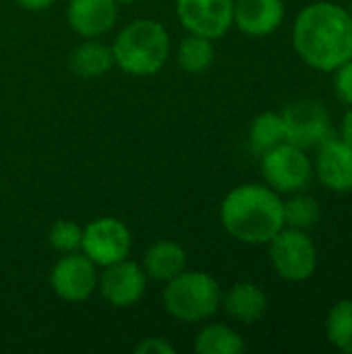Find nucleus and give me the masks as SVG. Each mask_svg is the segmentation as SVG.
Listing matches in <instances>:
<instances>
[{"label": "nucleus", "instance_id": "obj_9", "mask_svg": "<svg viewBox=\"0 0 352 354\" xmlns=\"http://www.w3.org/2000/svg\"><path fill=\"white\" fill-rule=\"evenodd\" d=\"M176 17L189 33L214 41L234 25V0H176Z\"/></svg>", "mask_w": 352, "mask_h": 354}, {"label": "nucleus", "instance_id": "obj_12", "mask_svg": "<svg viewBox=\"0 0 352 354\" xmlns=\"http://www.w3.org/2000/svg\"><path fill=\"white\" fill-rule=\"evenodd\" d=\"M317 178L334 193L352 191V145L330 137L319 145L315 162Z\"/></svg>", "mask_w": 352, "mask_h": 354}, {"label": "nucleus", "instance_id": "obj_15", "mask_svg": "<svg viewBox=\"0 0 352 354\" xmlns=\"http://www.w3.org/2000/svg\"><path fill=\"white\" fill-rule=\"evenodd\" d=\"M222 305H224V311L232 319L251 326V324L259 322L266 315L268 297L257 284L239 282L222 297Z\"/></svg>", "mask_w": 352, "mask_h": 354}, {"label": "nucleus", "instance_id": "obj_27", "mask_svg": "<svg viewBox=\"0 0 352 354\" xmlns=\"http://www.w3.org/2000/svg\"><path fill=\"white\" fill-rule=\"evenodd\" d=\"M23 8L27 10H46L50 8L56 0H17Z\"/></svg>", "mask_w": 352, "mask_h": 354}, {"label": "nucleus", "instance_id": "obj_19", "mask_svg": "<svg viewBox=\"0 0 352 354\" xmlns=\"http://www.w3.org/2000/svg\"><path fill=\"white\" fill-rule=\"evenodd\" d=\"M243 351L245 340L241 334L224 324H210L195 338L197 354H241Z\"/></svg>", "mask_w": 352, "mask_h": 354}, {"label": "nucleus", "instance_id": "obj_22", "mask_svg": "<svg viewBox=\"0 0 352 354\" xmlns=\"http://www.w3.org/2000/svg\"><path fill=\"white\" fill-rule=\"evenodd\" d=\"M319 203L311 195H293L288 201H284V226L307 230L317 224L319 220Z\"/></svg>", "mask_w": 352, "mask_h": 354}, {"label": "nucleus", "instance_id": "obj_10", "mask_svg": "<svg viewBox=\"0 0 352 354\" xmlns=\"http://www.w3.org/2000/svg\"><path fill=\"white\" fill-rule=\"evenodd\" d=\"M98 270L87 255L64 253L52 270L50 284L58 299L66 303H83L98 290Z\"/></svg>", "mask_w": 352, "mask_h": 354}, {"label": "nucleus", "instance_id": "obj_6", "mask_svg": "<svg viewBox=\"0 0 352 354\" xmlns=\"http://www.w3.org/2000/svg\"><path fill=\"white\" fill-rule=\"evenodd\" d=\"M133 247V234L129 226L112 216L98 218L83 228L81 249L95 266L108 268L129 257Z\"/></svg>", "mask_w": 352, "mask_h": 354}, {"label": "nucleus", "instance_id": "obj_7", "mask_svg": "<svg viewBox=\"0 0 352 354\" xmlns=\"http://www.w3.org/2000/svg\"><path fill=\"white\" fill-rule=\"evenodd\" d=\"M261 172L276 193H297L311 178V162L305 149L284 141L261 156Z\"/></svg>", "mask_w": 352, "mask_h": 354}, {"label": "nucleus", "instance_id": "obj_28", "mask_svg": "<svg viewBox=\"0 0 352 354\" xmlns=\"http://www.w3.org/2000/svg\"><path fill=\"white\" fill-rule=\"evenodd\" d=\"M118 4H129V2H135V0H116Z\"/></svg>", "mask_w": 352, "mask_h": 354}, {"label": "nucleus", "instance_id": "obj_16", "mask_svg": "<svg viewBox=\"0 0 352 354\" xmlns=\"http://www.w3.org/2000/svg\"><path fill=\"white\" fill-rule=\"evenodd\" d=\"M141 268L147 278L168 282L187 270V251L174 241H158L145 251Z\"/></svg>", "mask_w": 352, "mask_h": 354}, {"label": "nucleus", "instance_id": "obj_17", "mask_svg": "<svg viewBox=\"0 0 352 354\" xmlns=\"http://www.w3.org/2000/svg\"><path fill=\"white\" fill-rule=\"evenodd\" d=\"M68 66L81 79H98L114 66L112 48L102 41H83L71 52Z\"/></svg>", "mask_w": 352, "mask_h": 354}, {"label": "nucleus", "instance_id": "obj_23", "mask_svg": "<svg viewBox=\"0 0 352 354\" xmlns=\"http://www.w3.org/2000/svg\"><path fill=\"white\" fill-rule=\"evenodd\" d=\"M81 241H83V228L71 220H58L48 234V243L58 253H75L77 249H81Z\"/></svg>", "mask_w": 352, "mask_h": 354}, {"label": "nucleus", "instance_id": "obj_21", "mask_svg": "<svg viewBox=\"0 0 352 354\" xmlns=\"http://www.w3.org/2000/svg\"><path fill=\"white\" fill-rule=\"evenodd\" d=\"M326 336L336 351L352 354V299H342L330 309Z\"/></svg>", "mask_w": 352, "mask_h": 354}, {"label": "nucleus", "instance_id": "obj_5", "mask_svg": "<svg viewBox=\"0 0 352 354\" xmlns=\"http://www.w3.org/2000/svg\"><path fill=\"white\" fill-rule=\"evenodd\" d=\"M270 261L276 274L288 282H305L315 274L317 249L299 228H282L270 243Z\"/></svg>", "mask_w": 352, "mask_h": 354}, {"label": "nucleus", "instance_id": "obj_25", "mask_svg": "<svg viewBox=\"0 0 352 354\" xmlns=\"http://www.w3.org/2000/svg\"><path fill=\"white\" fill-rule=\"evenodd\" d=\"M135 353L137 354H176V348H174L166 338L154 336V338H145L143 342H139V344L135 346Z\"/></svg>", "mask_w": 352, "mask_h": 354}, {"label": "nucleus", "instance_id": "obj_26", "mask_svg": "<svg viewBox=\"0 0 352 354\" xmlns=\"http://www.w3.org/2000/svg\"><path fill=\"white\" fill-rule=\"evenodd\" d=\"M340 133H342V141H346L352 145V106L351 110H346V114L342 116V124H340Z\"/></svg>", "mask_w": 352, "mask_h": 354}, {"label": "nucleus", "instance_id": "obj_14", "mask_svg": "<svg viewBox=\"0 0 352 354\" xmlns=\"http://www.w3.org/2000/svg\"><path fill=\"white\" fill-rule=\"evenodd\" d=\"M282 0H234V25L247 35H270L282 25Z\"/></svg>", "mask_w": 352, "mask_h": 354}, {"label": "nucleus", "instance_id": "obj_20", "mask_svg": "<svg viewBox=\"0 0 352 354\" xmlns=\"http://www.w3.org/2000/svg\"><path fill=\"white\" fill-rule=\"evenodd\" d=\"M284 141H286V133H284V120L280 112H263L251 122L249 143L255 153L263 156L266 151L274 149L276 145Z\"/></svg>", "mask_w": 352, "mask_h": 354}, {"label": "nucleus", "instance_id": "obj_1", "mask_svg": "<svg viewBox=\"0 0 352 354\" xmlns=\"http://www.w3.org/2000/svg\"><path fill=\"white\" fill-rule=\"evenodd\" d=\"M293 46L305 64L334 73L352 58V19L336 2L305 6L293 25Z\"/></svg>", "mask_w": 352, "mask_h": 354}, {"label": "nucleus", "instance_id": "obj_13", "mask_svg": "<svg viewBox=\"0 0 352 354\" xmlns=\"http://www.w3.org/2000/svg\"><path fill=\"white\" fill-rule=\"evenodd\" d=\"M68 25L85 39L108 33L118 19L116 0H71L66 8Z\"/></svg>", "mask_w": 352, "mask_h": 354}, {"label": "nucleus", "instance_id": "obj_24", "mask_svg": "<svg viewBox=\"0 0 352 354\" xmlns=\"http://www.w3.org/2000/svg\"><path fill=\"white\" fill-rule=\"evenodd\" d=\"M334 77V87H336V95L346 102L349 106H352V58L346 60L342 66H338Z\"/></svg>", "mask_w": 352, "mask_h": 354}, {"label": "nucleus", "instance_id": "obj_8", "mask_svg": "<svg viewBox=\"0 0 352 354\" xmlns=\"http://www.w3.org/2000/svg\"><path fill=\"white\" fill-rule=\"evenodd\" d=\"M286 143L301 149L319 147L332 137V120L328 110L315 100H299L288 104L282 112Z\"/></svg>", "mask_w": 352, "mask_h": 354}, {"label": "nucleus", "instance_id": "obj_18", "mask_svg": "<svg viewBox=\"0 0 352 354\" xmlns=\"http://www.w3.org/2000/svg\"><path fill=\"white\" fill-rule=\"evenodd\" d=\"M216 60V48L212 39L189 33L176 48V62L189 75L205 73Z\"/></svg>", "mask_w": 352, "mask_h": 354}, {"label": "nucleus", "instance_id": "obj_2", "mask_svg": "<svg viewBox=\"0 0 352 354\" xmlns=\"http://www.w3.org/2000/svg\"><path fill=\"white\" fill-rule=\"evenodd\" d=\"M220 220L232 239L245 245H268L284 228V201L272 187L247 183L224 197Z\"/></svg>", "mask_w": 352, "mask_h": 354}, {"label": "nucleus", "instance_id": "obj_29", "mask_svg": "<svg viewBox=\"0 0 352 354\" xmlns=\"http://www.w3.org/2000/svg\"><path fill=\"white\" fill-rule=\"evenodd\" d=\"M349 15H351V19H352V0H351V8H349Z\"/></svg>", "mask_w": 352, "mask_h": 354}, {"label": "nucleus", "instance_id": "obj_3", "mask_svg": "<svg viewBox=\"0 0 352 354\" xmlns=\"http://www.w3.org/2000/svg\"><path fill=\"white\" fill-rule=\"evenodd\" d=\"M114 64L127 75L151 77L164 68L170 56L168 29L154 19H137L124 25L110 46Z\"/></svg>", "mask_w": 352, "mask_h": 354}, {"label": "nucleus", "instance_id": "obj_11", "mask_svg": "<svg viewBox=\"0 0 352 354\" xmlns=\"http://www.w3.org/2000/svg\"><path fill=\"white\" fill-rule=\"evenodd\" d=\"M98 288L108 305L116 309H129L143 299L147 288V274L139 263L122 259L102 272Z\"/></svg>", "mask_w": 352, "mask_h": 354}, {"label": "nucleus", "instance_id": "obj_4", "mask_svg": "<svg viewBox=\"0 0 352 354\" xmlns=\"http://www.w3.org/2000/svg\"><path fill=\"white\" fill-rule=\"evenodd\" d=\"M164 309L178 322L199 324L214 317L222 305V290L205 272H180L164 288Z\"/></svg>", "mask_w": 352, "mask_h": 354}]
</instances>
